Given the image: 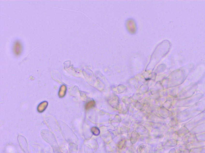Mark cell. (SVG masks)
I'll return each instance as SVG.
<instances>
[{
	"label": "cell",
	"mask_w": 205,
	"mask_h": 153,
	"mask_svg": "<svg viewBox=\"0 0 205 153\" xmlns=\"http://www.w3.org/2000/svg\"><path fill=\"white\" fill-rule=\"evenodd\" d=\"M95 105V102L94 101H91L87 103L86 105V109H89L93 107Z\"/></svg>",
	"instance_id": "2"
},
{
	"label": "cell",
	"mask_w": 205,
	"mask_h": 153,
	"mask_svg": "<svg viewBox=\"0 0 205 153\" xmlns=\"http://www.w3.org/2000/svg\"><path fill=\"white\" fill-rule=\"evenodd\" d=\"M47 102H44L43 103H42L38 106V111H39L40 112H42V111H44L46 107H47Z\"/></svg>",
	"instance_id": "1"
},
{
	"label": "cell",
	"mask_w": 205,
	"mask_h": 153,
	"mask_svg": "<svg viewBox=\"0 0 205 153\" xmlns=\"http://www.w3.org/2000/svg\"><path fill=\"white\" fill-rule=\"evenodd\" d=\"M92 132L93 135L97 136L100 134L99 130L96 127H93L92 129Z\"/></svg>",
	"instance_id": "3"
}]
</instances>
